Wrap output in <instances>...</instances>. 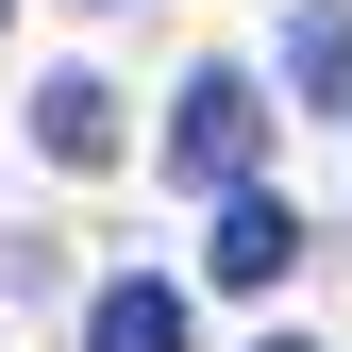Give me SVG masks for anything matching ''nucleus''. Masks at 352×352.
Wrapping results in <instances>:
<instances>
[{
	"instance_id": "f257e3e1",
	"label": "nucleus",
	"mask_w": 352,
	"mask_h": 352,
	"mask_svg": "<svg viewBox=\"0 0 352 352\" xmlns=\"http://www.w3.org/2000/svg\"><path fill=\"white\" fill-rule=\"evenodd\" d=\"M252 151H269V101H252L235 67H201L185 118H168V168H185V185H252Z\"/></svg>"
},
{
	"instance_id": "f03ea898",
	"label": "nucleus",
	"mask_w": 352,
	"mask_h": 352,
	"mask_svg": "<svg viewBox=\"0 0 352 352\" xmlns=\"http://www.w3.org/2000/svg\"><path fill=\"white\" fill-rule=\"evenodd\" d=\"M201 269H218V285H285V269H302V218H285L269 185H235L218 235H201Z\"/></svg>"
},
{
	"instance_id": "7ed1b4c3",
	"label": "nucleus",
	"mask_w": 352,
	"mask_h": 352,
	"mask_svg": "<svg viewBox=\"0 0 352 352\" xmlns=\"http://www.w3.org/2000/svg\"><path fill=\"white\" fill-rule=\"evenodd\" d=\"M34 151H51V168H118V84H101V67L34 84Z\"/></svg>"
},
{
	"instance_id": "20e7f679",
	"label": "nucleus",
	"mask_w": 352,
	"mask_h": 352,
	"mask_svg": "<svg viewBox=\"0 0 352 352\" xmlns=\"http://www.w3.org/2000/svg\"><path fill=\"white\" fill-rule=\"evenodd\" d=\"M84 352H185V285H101Z\"/></svg>"
},
{
	"instance_id": "39448f33",
	"label": "nucleus",
	"mask_w": 352,
	"mask_h": 352,
	"mask_svg": "<svg viewBox=\"0 0 352 352\" xmlns=\"http://www.w3.org/2000/svg\"><path fill=\"white\" fill-rule=\"evenodd\" d=\"M285 67H302V101H352V0H302V17H285Z\"/></svg>"
},
{
	"instance_id": "423d86ee",
	"label": "nucleus",
	"mask_w": 352,
	"mask_h": 352,
	"mask_svg": "<svg viewBox=\"0 0 352 352\" xmlns=\"http://www.w3.org/2000/svg\"><path fill=\"white\" fill-rule=\"evenodd\" d=\"M269 352H302V336H269Z\"/></svg>"
},
{
	"instance_id": "0eeeda50",
	"label": "nucleus",
	"mask_w": 352,
	"mask_h": 352,
	"mask_svg": "<svg viewBox=\"0 0 352 352\" xmlns=\"http://www.w3.org/2000/svg\"><path fill=\"white\" fill-rule=\"evenodd\" d=\"M0 17H17V0H0Z\"/></svg>"
}]
</instances>
